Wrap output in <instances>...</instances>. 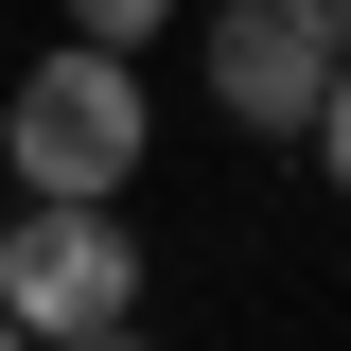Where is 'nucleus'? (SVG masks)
Masks as SVG:
<instances>
[{"label": "nucleus", "instance_id": "obj_1", "mask_svg": "<svg viewBox=\"0 0 351 351\" xmlns=\"http://www.w3.org/2000/svg\"><path fill=\"white\" fill-rule=\"evenodd\" d=\"M0 176H18V193H123L141 176V53L53 36L36 71H18V106H0Z\"/></svg>", "mask_w": 351, "mask_h": 351}, {"label": "nucleus", "instance_id": "obj_2", "mask_svg": "<svg viewBox=\"0 0 351 351\" xmlns=\"http://www.w3.org/2000/svg\"><path fill=\"white\" fill-rule=\"evenodd\" d=\"M0 316H18V334H88V316H141L123 193H36V211H0Z\"/></svg>", "mask_w": 351, "mask_h": 351}, {"label": "nucleus", "instance_id": "obj_3", "mask_svg": "<svg viewBox=\"0 0 351 351\" xmlns=\"http://www.w3.org/2000/svg\"><path fill=\"white\" fill-rule=\"evenodd\" d=\"M193 53H211V106H228L246 141H316V88H334V36H316L299 0H211V36H193Z\"/></svg>", "mask_w": 351, "mask_h": 351}, {"label": "nucleus", "instance_id": "obj_4", "mask_svg": "<svg viewBox=\"0 0 351 351\" xmlns=\"http://www.w3.org/2000/svg\"><path fill=\"white\" fill-rule=\"evenodd\" d=\"M158 18H176V0H71V36H106V53H141Z\"/></svg>", "mask_w": 351, "mask_h": 351}, {"label": "nucleus", "instance_id": "obj_5", "mask_svg": "<svg viewBox=\"0 0 351 351\" xmlns=\"http://www.w3.org/2000/svg\"><path fill=\"white\" fill-rule=\"evenodd\" d=\"M316 158H334V193H351V53H334V88H316Z\"/></svg>", "mask_w": 351, "mask_h": 351}, {"label": "nucleus", "instance_id": "obj_6", "mask_svg": "<svg viewBox=\"0 0 351 351\" xmlns=\"http://www.w3.org/2000/svg\"><path fill=\"white\" fill-rule=\"evenodd\" d=\"M36 351H158L141 316H88V334H36Z\"/></svg>", "mask_w": 351, "mask_h": 351}, {"label": "nucleus", "instance_id": "obj_7", "mask_svg": "<svg viewBox=\"0 0 351 351\" xmlns=\"http://www.w3.org/2000/svg\"><path fill=\"white\" fill-rule=\"evenodd\" d=\"M299 18H316V36H334V53H351V0H299Z\"/></svg>", "mask_w": 351, "mask_h": 351}, {"label": "nucleus", "instance_id": "obj_8", "mask_svg": "<svg viewBox=\"0 0 351 351\" xmlns=\"http://www.w3.org/2000/svg\"><path fill=\"white\" fill-rule=\"evenodd\" d=\"M0 351H36V334H18V316H0Z\"/></svg>", "mask_w": 351, "mask_h": 351}]
</instances>
